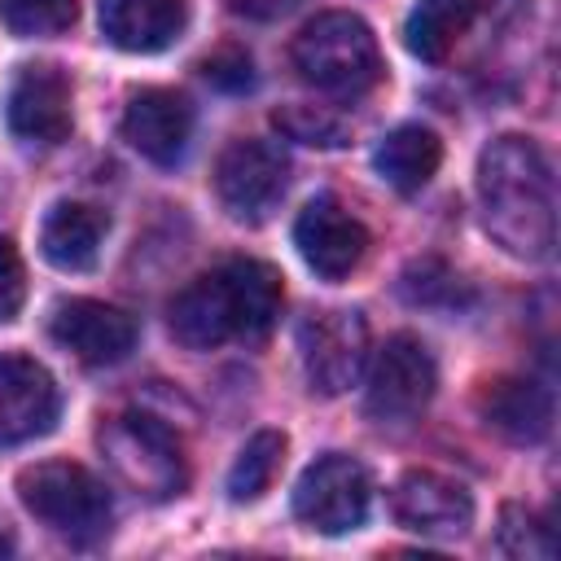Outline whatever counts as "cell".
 <instances>
[{
    "label": "cell",
    "mask_w": 561,
    "mask_h": 561,
    "mask_svg": "<svg viewBox=\"0 0 561 561\" xmlns=\"http://www.w3.org/2000/svg\"><path fill=\"white\" fill-rule=\"evenodd\" d=\"M75 13H79L75 0H0V22L22 39L61 35L75 22Z\"/></svg>",
    "instance_id": "22"
},
{
    "label": "cell",
    "mask_w": 561,
    "mask_h": 561,
    "mask_svg": "<svg viewBox=\"0 0 561 561\" xmlns=\"http://www.w3.org/2000/svg\"><path fill=\"white\" fill-rule=\"evenodd\" d=\"M61 394L53 373L31 355H0V447L31 443L53 430Z\"/></svg>",
    "instance_id": "11"
},
{
    "label": "cell",
    "mask_w": 561,
    "mask_h": 561,
    "mask_svg": "<svg viewBox=\"0 0 561 561\" xmlns=\"http://www.w3.org/2000/svg\"><path fill=\"white\" fill-rule=\"evenodd\" d=\"M294 70L302 83L329 96H359L381 79V48L364 18L355 13H320L294 35Z\"/></svg>",
    "instance_id": "3"
},
{
    "label": "cell",
    "mask_w": 561,
    "mask_h": 561,
    "mask_svg": "<svg viewBox=\"0 0 561 561\" xmlns=\"http://www.w3.org/2000/svg\"><path fill=\"white\" fill-rule=\"evenodd\" d=\"M478 9H482V0H416V9L408 13V26H403L408 53L421 61H443L451 53V44L469 31Z\"/></svg>",
    "instance_id": "20"
},
{
    "label": "cell",
    "mask_w": 561,
    "mask_h": 561,
    "mask_svg": "<svg viewBox=\"0 0 561 561\" xmlns=\"http://www.w3.org/2000/svg\"><path fill=\"white\" fill-rule=\"evenodd\" d=\"M276 127L302 145H320V149L346 145V123L324 105H285L276 110Z\"/></svg>",
    "instance_id": "23"
},
{
    "label": "cell",
    "mask_w": 561,
    "mask_h": 561,
    "mask_svg": "<svg viewBox=\"0 0 561 561\" xmlns=\"http://www.w3.org/2000/svg\"><path fill=\"white\" fill-rule=\"evenodd\" d=\"M202 75H206L215 88H224V92H245V88L254 83V61H250V53H241V48H219V53H210V57L202 61Z\"/></svg>",
    "instance_id": "25"
},
{
    "label": "cell",
    "mask_w": 561,
    "mask_h": 561,
    "mask_svg": "<svg viewBox=\"0 0 561 561\" xmlns=\"http://www.w3.org/2000/svg\"><path fill=\"white\" fill-rule=\"evenodd\" d=\"M105 228L110 219L96 210V206H83V202H57L39 228V250L53 267L61 272H88L101 254V241H105Z\"/></svg>",
    "instance_id": "18"
},
{
    "label": "cell",
    "mask_w": 561,
    "mask_h": 561,
    "mask_svg": "<svg viewBox=\"0 0 561 561\" xmlns=\"http://www.w3.org/2000/svg\"><path fill=\"white\" fill-rule=\"evenodd\" d=\"M280 460H285V434H280V430H259V434L237 451V460H232V469H228V495H232L237 504L259 500V495L272 486Z\"/></svg>",
    "instance_id": "21"
},
{
    "label": "cell",
    "mask_w": 561,
    "mask_h": 561,
    "mask_svg": "<svg viewBox=\"0 0 561 561\" xmlns=\"http://www.w3.org/2000/svg\"><path fill=\"white\" fill-rule=\"evenodd\" d=\"M18 495L31 517L70 539H92L110 526L105 482L75 460H39L18 473Z\"/></svg>",
    "instance_id": "5"
},
{
    "label": "cell",
    "mask_w": 561,
    "mask_h": 561,
    "mask_svg": "<svg viewBox=\"0 0 561 561\" xmlns=\"http://www.w3.org/2000/svg\"><path fill=\"white\" fill-rule=\"evenodd\" d=\"M500 552H508V557H552L557 552V543H552V530L535 517V513H526L522 504H508L504 508V517H500Z\"/></svg>",
    "instance_id": "24"
},
{
    "label": "cell",
    "mask_w": 561,
    "mask_h": 561,
    "mask_svg": "<svg viewBox=\"0 0 561 561\" xmlns=\"http://www.w3.org/2000/svg\"><path fill=\"white\" fill-rule=\"evenodd\" d=\"M438 162H443V140L430 127H421V123H403V127L386 131L381 145H377V153H373L377 175L390 188H399V193L425 188L430 175L438 171Z\"/></svg>",
    "instance_id": "19"
},
{
    "label": "cell",
    "mask_w": 561,
    "mask_h": 561,
    "mask_svg": "<svg viewBox=\"0 0 561 561\" xmlns=\"http://www.w3.org/2000/svg\"><path fill=\"white\" fill-rule=\"evenodd\" d=\"M53 337L83 364H118L136 346V320L123 307L96 302V298H66L53 311Z\"/></svg>",
    "instance_id": "14"
},
{
    "label": "cell",
    "mask_w": 561,
    "mask_h": 561,
    "mask_svg": "<svg viewBox=\"0 0 561 561\" xmlns=\"http://www.w3.org/2000/svg\"><path fill=\"white\" fill-rule=\"evenodd\" d=\"M373 504V482L368 469L355 456L329 451L311 460L294 486V517L307 522L320 535H351L364 526Z\"/></svg>",
    "instance_id": "6"
},
{
    "label": "cell",
    "mask_w": 561,
    "mask_h": 561,
    "mask_svg": "<svg viewBox=\"0 0 561 561\" xmlns=\"http://www.w3.org/2000/svg\"><path fill=\"white\" fill-rule=\"evenodd\" d=\"M289 188V158L272 140H232L215 167V193L237 224H263Z\"/></svg>",
    "instance_id": "7"
},
{
    "label": "cell",
    "mask_w": 561,
    "mask_h": 561,
    "mask_svg": "<svg viewBox=\"0 0 561 561\" xmlns=\"http://www.w3.org/2000/svg\"><path fill=\"white\" fill-rule=\"evenodd\" d=\"M298 359L316 394H342L368 364V324L359 311H311L298 324Z\"/></svg>",
    "instance_id": "8"
},
{
    "label": "cell",
    "mask_w": 561,
    "mask_h": 561,
    "mask_svg": "<svg viewBox=\"0 0 561 561\" xmlns=\"http://www.w3.org/2000/svg\"><path fill=\"white\" fill-rule=\"evenodd\" d=\"M434 386H438V368H434L430 346L412 333H394L386 337V346L377 351L368 368L364 408L377 421H408L430 403Z\"/></svg>",
    "instance_id": "9"
},
{
    "label": "cell",
    "mask_w": 561,
    "mask_h": 561,
    "mask_svg": "<svg viewBox=\"0 0 561 561\" xmlns=\"http://www.w3.org/2000/svg\"><path fill=\"white\" fill-rule=\"evenodd\" d=\"M390 513L403 530L425 539H456L473 522V500L456 478H443L434 469H408L394 482Z\"/></svg>",
    "instance_id": "13"
},
{
    "label": "cell",
    "mask_w": 561,
    "mask_h": 561,
    "mask_svg": "<svg viewBox=\"0 0 561 561\" xmlns=\"http://www.w3.org/2000/svg\"><path fill=\"white\" fill-rule=\"evenodd\" d=\"M478 408H482V421L495 434H504L508 443H543L552 430V394L526 377L491 381L482 390Z\"/></svg>",
    "instance_id": "17"
},
{
    "label": "cell",
    "mask_w": 561,
    "mask_h": 561,
    "mask_svg": "<svg viewBox=\"0 0 561 561\" xmlns=\"http://www.w3.org/2000/svg\"><path fill=\"white\" fill-rule=\"evenodd\" d=\"M280 316V272L263 259H228L171 298V333L188 351L228 337H263Z\"/></svg>",
    "instance_id": "2"
},
{
    "label": "cell",
    "mask_w": 561,
    "mask_h": 561,
    "mask_svg": "<svg viewBox=\"0 0 561 561\" xmlns=\"http://www.w3.org/2000/svg\"><path fill=\"white\" fill-rule=\"evenodd\" d=\"M4 123L26 145H57L70 131V79L48 66L31 61L13 75L4 96Z\"/></svg>",
    "instance_id": "12"
},
{
    "label": "cell",
    "mask_w": 561,
    "mask_h": 561,
    "mask_svg": "<svg viewBox=\"0 0 561 561\" xmlns=\"http://www.w3.org/2000/svg\"><path fill=\"white\" fill-rule=\"evenodd\" d=\"M22 298H26V272H22V259H18L13 241L0 237V324H9V320L22 311Z\"/></svg>",
    "instance_id": "26"
},
{
    "label": "cell",
    "mask_w": 561,
    "mask_h": 561,
    "mask_svg": "<svg viewBox=\"0 0 561 561\" xmlns=\"http://www.w3.org/2000/svg\"><path fill=\"white\" fill-rule=\"evenodd\" d=\"M482 228L513 259L539 263L557 245V184L530 136H500L478 158Z\"/></svg>",
    "instance_id": "1"
},
{
    "label": "cell",
    "mask_w": 561,
    "mask_h": 561,
    "mask_svg": "<svg viewBox=\"0 0 561 561\" xmlns=\"http://www.w3.org/2000/svg\"><path fill=\"white\" fill-rule=\"evenodd\" d=\"M101 451H105V465L114 469V478L145 500H171V495H180V486L188 478L180 438L158 416H145V412L114 416L101 430Z\"/></svg>",
    "instance_id": "4"
},
{
    "label": "cell",
    "mask_w": 561,
    "mask_h": 561,
    "mask_svg": "<svg viewBox=\"0 0 561 561\" xmlns=\"http://www.w3.org/2000/svg\"><path fill=\"white\" fill-rule=\"evenodd\" d=\"M101 35L123 53H162L171 48L184 26V0H96Z\"/></svg>",
    "instance_id": "16"
},
{
    "label": "cell",
    "mask_w": 561,
    "mask_h": 561,
    "mask_svg": "<svg viewBox=\"0 0 561 561\" xmlns=\"http://www.w3.org/2000/svg\"><path fill=\"white\" fill-rule=\"evenodd\" d=\"M123 136L140 158L158 167H175L193 136V105L171 88H145L127 101Z\"/></svg>",
    "instance_id": "15"
},
{
    "label": "cell",
    "mask_w": 561,
    "mask_h": 561,
    "mask_svg": "<svg viewBox=\"0 0 561 561\" xmlns=\"http://www.w3.org/2000/svg\"><path fill=\"white\" fill-rule=\"evenodd\" d=\"M294 245L320 280H342L359 267L368 250V228L337 197H311L294 219Z\"/></svg>",
    "instance_id": "10"
}]
</instances>
